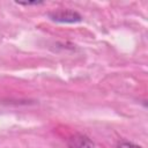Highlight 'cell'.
I'll list each match as a JSON object with an SVG mask.
<instances>
[{
  "instance_id": "obj_3",
  "label": "cell",
  "mask_w": 148,
  "mask_h": 148,
  "mask_svg": "<svg viewBox=\"0 0 148 148\" xmlns=\"http://www.w3.org/2000/svg\"><path fill=\"white\" fill-rule=\"evenodd\" d=\"M117 148H142L140 145H136L131 141H120L117 145Z\"/></svg>"
},
{
  "instance_id": "obj_4",
  "label": "cell",
  "mask_w": 148,
  "mask_h": 148,
  "mask_svg": "<svg viewBox=\"0 0 148 148\" xmlns=\"http://www.w3.org/2000/svg\"><path fill=\"white\" fill-rule=\"evenodd\" d=\"M17 5H22V6H38V5H42L44 3L43 1H28V2H16Z\"/></svg>"
},
{
  "instance_id": "obj_2",
  "label": "cell",
  "mask_w": 148,
  "mask_h": 148,
  "mask_svg": "<svg viewBox=\"0 0 148 148\" xmlns=\"http://www.w3.org/2000/svg\"><path fill=\"white\" fill-rule=\"evenodd\" d=\"M69 148H96L95 143L84 134H74L67 142Z\"/></svg>"
},
{
  "instance_id": "obj_1",
  "label": "cell",
  "mask_w": 148,
  "mask_h": 148,
  "mask_svg": "<svg viewBox=\"0 0 148 148\" xmlns=\"http://www.w3.org/2000/svg\"><path fill=\"white\" fill-rule=\"evenodd\" d=\"M47 17L57 23H65V24H73L79 23L82 21V15L73 9H58L47 13Z\"/></svg>"
}]
</instances>
